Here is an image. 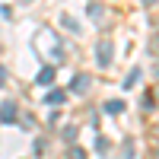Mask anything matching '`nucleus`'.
Returning a JSON list of instances; mask_svg holds the SVG:
<instances>
[]
</instances>
